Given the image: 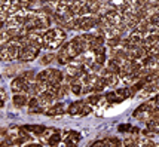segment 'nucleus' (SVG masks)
<instances>
[{"mask_svg": "<svg viewBox=\"0 0 159 147\" xmlns=\"http://www.w3.org/2000/svg\"><path fill=\"white\" fill-rule=\"evenodd\" d=\"M80 140V134L79 132H75V131H70L66 137V146L67 147H76L77 143Z\"/></svg>", "mask_w": 159, "mask_h": 147, "instance_id": "obj_5", "label": "nucleus"}, {"mask_svg": "<svg viewBox=\"0 0 159 147\" xmlns=\"http://www.w3.org/2000/svg\"><path fill=\"white\" fill-rule=\"evenodd\" d=\"M104 100H106V101H109L110 104H115V103H119L118 97L115 95V91H113V92H107V94L104 95Z\"/></svg>", "mask_w": 159, "mask_h": 147, "instance_id": "obj_14", "label": "nucleus"}, {"mask_svg": "<svg viewBox=\"0 0 159 147\" xmlns=\"http://www.w3.org/2000/svg\"><path fill=\"white\" fill-rule=\"evenodd\" d=\"M64 110H66L64 104H62V103H58V104L51 105L48 110L45 112V114H48V116H60V114L64 113Z\"/></svg>", "mask_w": 159, "mask_h": 147, "instance_id": "obj_7", "label": "nucleus"}, {"mask_svg": "<svg viewBox=\"0 0 159 147\" xmlns=\"http://www.w3.org/2000/svg\"><path fill=\"white\" fill-rule=\"evenodd\" d=\"M54 58H55V55H54V54H48V55L42 56V64H46V65H48L51 61H54Z\"/></svg>", "mask_w": 159, "mask_h": 147, "instance_id": "obj_18", "label": "nucleus"}, {"mask_svg": "<svg viewBox=\"0 0 159 147\" xmlns=\"http://www.w3.org/2000/svg\"><path fill=\"white\" fill-rule=\"evenodd\" d=\"M25 147H42V146L40 144H33V143H31V144H27Z\"/></svg>", "mask_w": 159, "mask_h": 147, "instance_id": "obj_20", "label": "nucleus"}, {"mask_svg": "<svg viewBox=\"0 0 159 147\" xmlns=\"http://www.w3.org/2000/svg\"><path fill=\"white\" fill-rule=\"evenodd\" d=\"M20 48L21 46L14 40H9L5 45H0V60H3V61L16 60L18 54H20Z\"/></svg>", "mask_w": 159, "mask_h": 147, "instance_id": "obj_2", "label": "nucleus"}, {"mask_svg": "<svg viewBox=\"0 0 159 147\" xmlns=\"http://www.w3.org/2000/svg\"><path fill=\"white\" fill-rule=\"evenodd\" d=\"M103 100V97L101 95H91V97H88V100H86V103L89 105H95V104H100V101Z\"/></svg>", "mask_w": 159, "mask_h": 147, "instance_id": "obj_15", "label": "nucleus"}, {"mask_svg": "<svg viewBox=\"0 0 159 147\" xmlns=\"http://www.w3.org/2000/svg\"><path fill=\"white\" fill-rule=\"evenodd\" d=\"M91 112H92V105H89V104H86V103H85V105L82 107V112H80V116H88Z\"/></svg>", "mask_w": 159, "mask_h": 147, "instance_id": "obj_17", "label": "nucleus"}, {"mask_svg": "<svg viewBox=\"0 0 159 147\" xmlns=\"http://www.w3.org/2000/svg\"><path fill=\"white\" fill-rule=\"evenodd\" d=\"M104 80H106V83H107V86H118L119 83V74H115V73H111V74H109L107 77H104Z\"/></svg>", "mask_w": 159, "mask_h": 147, "instance_id": "obj_11", "label": "nucleus"}, {"mask_svg": "<svg viewBox=\"0 0 159 147\" xmlns=\"http://www.w3.org/2000/svg\"><path fill=\"white\" fill-rule=\"evenodd\" d=\"M27 132H33L34 135H40L45 131V126L43 125H24L22 126Z\"/></svg>", "mask_w": 159, "mask_h": 147, "instance_id": "obj_10", "label": "nucleus"}, {"mask_svg": "<svg viewBox=\"0 0 159 147\" xmlns=\"http://www.w3.org/2000/svg\"><path fill=\"white\" fill-rule=\"evenodd\" d=\"M60 141H61V134H60V131H55V132L51 135V138L48 140V144L51 147H57L60 144Z\"/></svg>", "mask_w": 159, "mask_h": 147, "instance_id": "obj_12", "label": "nucleus"}, {"mask_svg": "<svg viewBox=\"0 0 159 147\" xmlns=\"http://www.w3.org/2000/svg\"><path fill=\"white\" fill-rule=\"evenodd\" d=\"M147 129L153 134H159V122L158 120H149L147 122Z\"/></svg>", "mask_w": 159, "mask_h": 147, "instance_id": "obj_13", "label": "nucleus"}, {"mask_svg": "<svg viewBox=\"0 0 159 147\" xmlns=\"http://www.w3.org/2000/svg\"><path fill=\"white\" fill-rule=\"evenodd\" d=\"M156 56H158V58H159V52H158V55H156Z\"/></svg>", "mask_w": 159, "mask_h": 147, "instance_id": "obj_21", "label": "nucleus"}, {"mask_svg": "<svg viewBox=\"0 0 159 147\" xmlns=\"http://www.w3.org/2000/svg\"><path fill=\"white\" fill-rule=\"evenodd\" d=\"M42 36H43V46L42 48L57 49L64 43L67 34L62 28H48Z\"/></svg>", "mask_w": 159, "mask_h": 147, "instance_id": "obj_1", "label": "nucleus"}, {"mask_svg": "<svg viewBox=\"0 0 159 147\" xmlns=\"http://www.w3.org/2000/svg\"><path fill=\"white\" fill-rule=\"evenodd\" d=\"M39 51L40 49L33 46V45H30V43L25 45V46H21L20 54H18V60H21V61H33L34 58H37Z\"/></svg>", "mask_w": 159, "mask_h": 147, "instance_id": "obj_3", "label": "nucleus"}, {"mask_svg": "<svg viewBox=\"0 0 159 147\" xmlns=\"http://www.w3.org/2000/svg\"><path fill=\"white\" fill-rule=\"evenodd\" d=\"M158 122H159V119H158Z\"/></svg>", "mask_w": 159, "mask_h": 147, "instance_id": "obj_22", "label": "nucleus"}, {"mask_svg": "<svg viewBox=\"0 0 159 147\" xmlns=\"http://www.w3.org/2000/svg\"><path fill=\"white\" fill-rule=\"evenodd\" d=\"M118 129H119V132H126V131H131V126H129V125H125V123H124V125L119 126Z\"/></svg>", "mask_w": 159, "mask_h": 147, "instance_id": "obj_19", "label": "nucleus"}, {"mask_svg": "<svg viewBox=\"0 0 159 147\" xmlns=\"http://www.w3.org/2000/svg\"><path fill=\"white\" fill-rule=\"evenodd\" d=\"M25 88H27V82L21 76L15 77L14 80H12V83H11V89H12L15 94H21L22 91H25Z\"/></svg>", "mask_w": 159, "mask_h": 147, "instance_id": "obj_4", "label": "nucleus"}, {"mask_svg": "<svg viewBox=\"0 0 159 147\" xmlns=\"http://www.w3.org/2000/svg\"><path fill=\"white\" fill-rule=\"evenodd\" d=\"M83 105H85V101H73V103L69 105L67 113L71 114V116H77V114H80Z\"/></svg>", "mask_w": 159, "mask_h": 147, "instance_id": "obj_6", "label": "nucleus"}, {"mask_svg": "<svg viewBox=\"0 0 159 147\" xmlns=\"http://www.w3.org/2000/svg\"><path fill=\"white\" fill-rule=\"evenodd\" d=\"M135 146V137H126L122 141V147H134Z\"/></svg>", "mask_w": 159, "mask_h": 147, "instance_id": "obj_16", "label": "nucleus"}, {"mask_svg": "<svg viewBox=\"0 0 159 147\" xmlns=\"http://www.w3.org/2000/svg\"><path fill=\"white\" fill-rule=\"evenodd\" d=\"M12 101H14V105H16V107H24V105H27L28 98L24 94H15Z\"/></svg>", "mask_w": 159, "mask_h": 147, "instance_id": "obj_9", "label": "nucleus"}, {"mask_svg": "<svg viewBox=\"0 0 159 147\" xmlns=\"http://www.w3.org/2000/svg\"><path fill=\"white\" fill-rule=\"evenodd\" d=\"M115 95L118 97L119 101H124L126 98L134 97V92L131 91V88H120V89H116V91H115Z\"/></svg>", "mask_w": 159, "mask_h": 147, "instance_id": "obj_8", "label": "nucleus"}]
</instances>
